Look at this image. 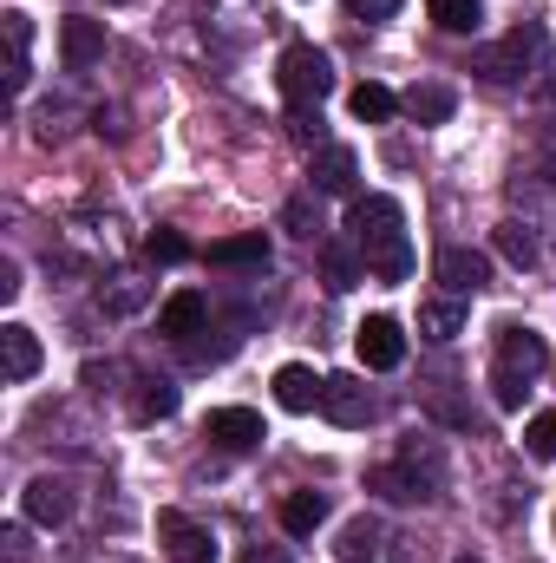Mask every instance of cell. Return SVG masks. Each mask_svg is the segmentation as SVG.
I'll list each match as a JSON object with an SVG mask.
<instances>
[{"label": "cell", "instance_id": "cell-1", "mask_svg": "<svg viewBox=\"0 0 556 563\" xmlns=\"http://www.w3.org/2000/svg\"><path fill=\"white\" fill-rule=\"evenodd\" d=\"M400 223L407 217H400L393 197H354V210H347V230H354L367 269L380 282H407V269H413V250H407V230Z\"/></svg>", "mask_w": 556, "mask_h": 563}, {"label": "cell", "instance_id": "cell-2", "mask_svg": "<svg viewBox=\"0 0 556 563\" xmlns=\"http://www.w3.org/2000/svg\"><path fill=\"white\" fill-rule=\"evenodd\" d=\"M438 478H445L438 445L413 432V439L400 445V459H393L387 472H374V492H380V498H393V505H413V498H438Z\"/></svg>", "mask_w": 556, "mask_h": 563}, {"label": "cell", "instance_id": "cell-3", "mask_svg": "<svg viewBox=\"0 0 556 563\" xmlns=\"http://www.w3.org/2000/svg\"><path fill=\"white\" fill-rule=\"evenodd\" d=\"M544 53H551V33H544V26H511L498 46H478V53H471V73L491 79V86H518Z\"/></svg>", "mask_w": 556, "mask_h": 563}, {"label": "cell", "instance_id": "cell-4", "mask_svg": "<svg viewBox=\"0 0 556 563\" xmlns=\"http://www.w3.org/2000/svg\"><path fill=\"white\" fill-rule=\"evenodd\" d=\"M276 86H281L288 106H321L334 92V59L321 46H288L281 66H276Z\"/></svg>", "mask_w": 556, "mask_h": 563}, {"label": "cell", "instance_id": "cell-5", "mask_svg": "<svg viewBox=\"0 0 556 563\" xmlns=\"http://www.w3.org/2000/svg\"><path fill=\"white\" fill-rule=\"evenodd\" d=\"M354 347H360V367H374V374H387V367L407 361V334H400L393 314H367V321L354 328Z\"/></svg>", "mask_w": 556, "mask_h": 563}, {"label": "cell", "instance_id": "cell-6", "mask_svg": "<svg viewBox=\"0 0 556 563\" xmlns=\"http://www.w3.org/2000/svg\"><path fill=\"white\" fill-rule=\"evenodd\" d=\"M551 361H556V354H551V341H544L537 328H518V321H504V328H498V367H511V374H524V380H531V374H544Z\"/></svg>", "mask_w": 556, "mask_h": 563}, {"label": "cell", "instance_id": "cell-7", "mask_svg": "<svg viewBox=\"0 0 556 563\" xmlns=\"http://www.w3.org/2000/svg\"><path fill=\"white\" fill-rule=\"evenodd\" d=\"M157 538H164L170 563H216V538L184 511H157Z\"/></svg>", "mask_w": 556, "mask_h": 563}, {"label": "cell", "instance_id": "cell-8", "mask_svg": "<svg viewBox=\"0 0 556 563\" xmlns=\"http://www.w3.org/2000/svg\"><path fill=\"white\" fill-rule=\"evenodd\" d=\"M432 276L445 282V295H478V288L491 282V263H485L478 250H465V243H445V250L432 256Z\"/></svg>", "mask_w": 556, "mask_h": 563}, {"label": "cell", "instance_id": "cell-9", "mask_svg": "<svg viewBox=\"0 0 556 563\" xmlns=\"http://www.w3.org/2000/svg\"><path fill=\"white\" fill-rule=\"evenodd\" d=\"M321 413L334 426H367L374 420V394L360 374H327V394H321Z\"/></svg>", "mask_w": 556, "mask_h": 563}, {"label": "cell", "instance_id": "cell-10", "mask_svg": "<svg viewBox=\"0 0 556 563\" xmlns=\"http://www.w3.org/2000/svg\"><path fill=\"white\" fill-rule=\"evenodd\" d=\"M59 59H66V73H92V66L105 59V20L73 13V20L59 26Z\"/></svg>", "mask_w": 556, "mask_h": 563}, {"label": "cell", "instance_id": "cell-11", "mask_svg": "<svg viewBox=\"0 0 556 563\" xmlns=\"http://www.w3.org/2000/svg\"><path fill=\"white\" fill-rule=\"evenodd\" d=\"M223 452H256L269 432H263V413H249V407H216L210 413V426H203Z\"/></svg>", "mask_w": 556, "mask_h": 563}, {"label": "cell", "instance_id": "cell-12", "mask_svg": "<svg viewBox=\"0 0 556 563\" xmlns=\"http://www.w3.org/2000/svg\"><path fill=\"white\" fill-rule=\"evenodd\" d=\"M321 394H327V380H314V367H301V361L276 367V407L281 413H314Z\"/></svg>", "mask_w": 556, "mask_h": 563}, {"label": "cell", "instance_id": "cell-13", "mask_svg": "<svg viewBox=\"0 0 556 563\" xmlns=\"http://www.w3.org/2000/svg\"><path fill=\"white\" fill-rule=\"evenodd\" d=\"M203 321H210V301H203L197 288H177V295L164 301V314H157V334L190 341V334H203Z\"/></svg>", "mask_w": 556, "mask_h": 563}, {"label": "cell", "instance_id": "cell-14", "mask_svg": "<svg viewBox=\"0 0 556 563\" xmlns=\"http://www.w3.org/2000/svg\"><path fill=\"white\" fill-rule=\"evenodd\" d=\"M465 321H471L465 295H432V301H419V334H425V341H458Z\"/></svg>", "mask_w": 556, "mask_h": 563}, {"label": "cell", "instance_id": "cell-15", "mask_svg": "<svg viewBox=\"0 0 556 563\" xmlns=\"http://www.w3.org/2000/svg\"><path fill=\"white\" fill-rule=\"evenodd\" d=\"M20 511H26V525H66L73 518V492L59 478H33L20 492Z\"/></svg>", "mask_w": 556, "mask_h": 563}, {"label": "cell", "instance_id": "cell-16", "mask_svg": "<svg viewBox=\"0 0 556 563\" xmlns=\"http://www.w3.org/2000/svg\"><path fill=\"white\" fill-rule=\"evenodd\" d=\"M210 263H216V269H269V236H263V230L223 236V243H210Z\"/></svg>", "mask_w": 556, "mask_h": 563}, {"label": "cell", "instance_id": "cell-17", "mask_svg": "<svg viewBox=\"0 0 556 563\" xmlns=\"http://www.w3.org/2000/svg\"><path fill=\"white\" fill-rule=\"evenodd\" d=\"M0 361H7V380H33L40 374V334L20 328V321H7L0 328Z\"/></svg>", "mask_w": 556, "mask_h": 563}, {"label": "cell", "instance_id": "cell-18", "mask_svg": "<svg viewBox=\"0 0 556 563\" xmlns=\"http://www.w3.org/2000/svg\"><path fill=\"white\" fill-rule=\"evenodd\" d=\"M334 551H341L347 563H374L380 551H387V525L360 511V518H347V525H341V544H334Z\"/></svg>", "mask_w": 556, "mask_h": 563}, {"label": "cell", "instance_id": "cell-19", "mask_svg": "<svg viewBox=\"0 0 556 563\" xmlns=\"http://www.w3.org/2000/svg\"><path fill=\"white\" fill-rule=\"evenodd\" d=\"M400 106H407V119H419V125H445V119L458 112V92H452V86H438V79H419Z\"/></svg>", "mask_w": 556, "mask_h": 563}, {"label": "cell", "instance_id": "cell-20", "mask_svg": "<svg viewBox=\"0 0 556 563\" xmlns=\"http://www.w3.org/2000/svg\"><path fill=\"white\" fill-rule=\"evenodd\" d=\"M354 177H360V157H354L347 144H327V151L314 157V190H327V197H347V190H354Z\"/></svg>", "mask_w": 556, "mask_h": 563}, {"label": "cell", "instance_id": "cell-21", "mask_svg": "<svg viewBox=\"0 0 556 563\" xmlns=\"http://www.w3.org/2000/svg\"><path fill=\"white\" fill-rule=\"evenodd\" d=\"M327 525V492H288L281 498V531L288 538H314Z\"/></svg>", "mask_w": 556, "mask_h": 563}, {"label": "cell", "instance_id": "cell-22", "mask_svg": "<svg viewBox=\"0 0 556 563\" xmlns=\"http://www.w3.org/2000/svg\"><path fill=\"white\" fill-rule=\"evenodd\" d=\"M425 13L445 33H478L485 26V0H425Z\"/></svg>", "mask_w": 556, "mask_h": 563}, {"label": "cell", "instance_id": "cell-23", "mask_svg": "<svg viewBox=\"0 0 556 563\" xmlns=\"http://www.w3.org/2000/svg\"><path fill=\"white\" fill-rule=\"evenodd\" d=\"M281 223H288L301 243H321V230H327V223H321V203H314V190H294V197L281 203Z\"/></svg>", "mask_w": 556, "mask_h": 563}, {"label": "cell", "instance_id": "cell-24", "mask_svg": "<svg viewBox=\"0 0 556 563\" xmlns=\"http://www.w3.org/2000/svg\"><path fill=\"white\" fill-rule=\"evenodd\" d=\"M347 106H354V119H360V125H387V119L400 112V99H393L387 86H374V79H367V86H354V99H347Z\"/></svg>", "mask_w": 556, "mask_h": 563}, {"label": "cell", "instance_id": "cell-25", "mask_svg": "<svg viewBox=\"0 0 556 563\" xmlns=\"http://www.w3.org/2000/svg\"><path fill=\"white\" fill-rule=\"evenodd\" d=\"M498 256H504L511 269H537V236L511 217V223H498Z\"/></svg>", "mask_w": 556, "mask_h": 563}, {"label": "cell", "instance_id": "cell-26", "mask_svg": "<svg viewBox=\"0 0 556 563\" xmlns=\"http://www.w3.org/2000/svg\"><path fill=\"white\" fill-rule=\"evenodd\" d=\"M321 269H327V288H354L360 282V256L347 243H321Z\"/></svg>", "mask_w": 556, "mask_h": 563}, {"label": "cell", "instance_id": "cell-27", "mask_svg": "<svg viewBox=\"0 0 556 563\" xmlns=\"http://www.w3.org/2000/svg\"><path fill=\"white\" fill-rule=\"evenodd\" d=\"M288 139L301 151H327V132H321V106H294L288 112Z\"/></svg>", "mask_w": 556, "mask_h": 563}, {"label": "cell", "instance_id": "cell-28", "mask_svg": "<svg viewBox=\"0 0 556 563\" xmlns=\"http://www.w3.org/2000/svg\"><path fill=\"white\" fill-rule=\"evenodd\" d=\"M170 413H177V387H170V380H151L138 394V420L151 426V420H170Z\"/></svg>", "mask_w": 556, "mask_h": 563}, {"label": "cell", "instance_id": "cell-29", "mask_svg": "<svg viewBox=\"0 0 556 563\" xmlns=\"http://www.w3.org/2000/svg\"><path fill=\"white\" fill-rule=\"evenodd\" d=\"M144 256H151V263H184L190 243H184L177 230H151V236H144Z\"/></svg>", "mask_w": 556, "mask_h": 563}, {"label": "cell", "instance_id": "cell-30", "mask_svg": "<svg viewBox=\"0 0 556 563\" xmlns=\"http://www.w3.org/2000/svg\"><path fill=\"white\" fill-rule=\"evenodd\" d=\"M491 394H498V407H504V413H518V407H524V394H531V380H524V374H511V367H498V374H491Z\"/></svg>", "mask_w": 556, "mask_h": 563}, {"label": "cell", "instance_id": "cell-31", "mask_svg": "<svg viewBox=\"0 0 556 563\" xmlns=\"http://www.w3.org/2000/svg\"><path fill=\"white\" fill-rule=\"evenodd\" d=\"M524 445H531V459H556V413H537L531 432H524Z\"/></svg>", "mask_w": 556, "mask_h": 563}, {"label": "cell", "instance_id": "cell-32", "mask_svg": "<svg viewBox=\"0 0 556 563\" xmlns=\"http://www.w3.org/2000/svg\"><path fill=\"white\" fill-rule=\"evenodd\" d=\"M0 20H7V46H13V53H26V40H33V26H26V13H20V7H7Z\"/></svg>", "mask_w": 556, "mask_h": 563}, {"label": "cell", "instance_id": "cell-33", "mask_svg": "<svg viewBox=\"0 0 556 563\" xmlns=\"http://www.w3.org/2000/svg\"><path fill=\"white\" fill-rule=\"evenodd\" d=\"M347 13H354V20H393L400 0H347Z\"/></svg>", "mask_w": 556, "mask_h": 563}, {"label": "cell", "instance_id": "cell-34", "mask_svg": "<svg viewBox=\"0 0 556 563\" xmlns=\"http://www.w3.org/2000/svg\"><path fill=\"white\" fill-rule=\"evenodd\" d=\"M144 301V282H132V276H119V288H112V308L125 314V308H138Z\"/></svg>", "mask_w": 556, "mask_h": 563}, {"label": "cell", "instance_id": "cell-35", "mask_svg": "<svg viewBox=\"0 0 556 563\" xmlns=\"http://www.w3.org/2000/svg\"><path fill=\"white\" fill-rule=\"evenodd\" d=\"M0 544H7V563H26V531H20V525H7Z\"/></svg>", "mask_w": 556, "mask_h": 563}, {"label": "cell", "instance_id": "cell-36", "mask_svg": "<svg viewBox=\"0 0 556 563\" xmlns=\"http://www.w3.org/2000/svg\"><path fill=\"white\" fill-rule=\"evenodd\" d=\"M243 563H288V551H281V544H249Z\"/></svg>", "mask_w": 556, "mask_h": 563}, {"label": "cell", "instance_id": "cell-37", "mask_svg": "<svg viewBox=\"0 0 556 563\" xmlns=\"http://www.w3.org/2000/svg\"><path fill=\"white\" fill-rule=\"evenodd\" d=\"M0 295H7V301L20 295V269H13V263H0Z\"/></svg>", "mask_w": 556, "mask_h": 563}, {"label": "cell", "instance_id": "cell-38", "mask_svg": "<svg viewBox=\"0 0 556 563\" xmlns=\"http://www.w3.org/2000/svg\"><path fill=\"white\" fill-rule=\"evenodd\" d=\"M458 563H478V558H458Z\"/></svg>", "mask_w": 556, "mask_h": 563}, {"label": "cell", "instance_id": "cell-39", "mask_svg": "<svg viewBox=\"0 0 556 563\" xmlns=\"http://www.w3.org/2000/svg\"><path fill=\"white\" fill-rule=\"evenodd\" d=\"M551 99H556V79H551Z\"/></svg>", "mask_w": 556, "mask_h": 563}, {"label": "cell", "instance_id": "cell-40", "mask_svg": "<svg viewBox=\"0 0 556 563\" xmlns=\"http://www.w3.org/2000/svg\"><path fill=\"white\" fill-rule=\"evenodd\" d=\"M112 7H125V0H112Z\"/></svg>", "mask_w": 556, "mask_h": 563}]
</instances>
